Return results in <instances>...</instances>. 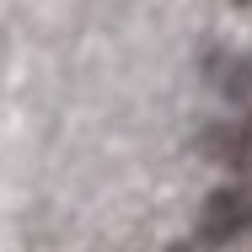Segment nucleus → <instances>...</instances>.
I'll list each match as a JSON object with an SVG mask.
<instances>
[{
  "mask_svg": "<svg viewBox=\"0 0 252 252\" xmlns=\"http://www.w3.org/2000/svg\"><path fill=\"white\" fill-rule=\"evenodd\" d=\"M242 5H247V0H242Z\"/></svg>",
  "mask_w": 252,
  "mask_h": 252,
  "instance_id": "nucleus-4",
  "label": "nucleus"
},
{
  "mask_svg": "<svg viewBox=\"0 0 252 252\" xmlns=\"http://www.w3.org/2000/svg\"><path fill=\"white\" fill-rule=\"evenodd\" d=\"M252 231V193L247 188H215L199 204V236L209 247H231Z\"/></svg>",
  "mask_w": 252,
  "mask_h": 252,
  "instance_id": "nucleus-1",
  "label": "nucleus"
},
{
  "mask_svg": "<svg viewBox=\"0 0 252 252\" xmlns=\"http://www.w3.org/2000/svg\"><path fill=\"white\" fill-rule=\"evenodd\" d=\"M220 92L252 113V54H236V59L220 64Z\"/></svg>",
  "mask_w": 252,
  "mask_h": 252,
  "instance_id": "nucleus-2",
  "label": "nucleus"
},
{
  "mask_svg": "<svg viewBox=\"0 0 252 252\" xmlns=\"http://www.w3.org/2000/svg\"><path fill=\"white\" fill-rule=\"evenodd\" d=\"M215 156H225L231 166H242V172H252V124H236V129H220V140L209 145Z\"/></svg>",
  "mask_w": 252,
  "mask_h": 252,
  "instance_id": "nucleus-3",
  "label": "nucleus"
}]
</instances>
